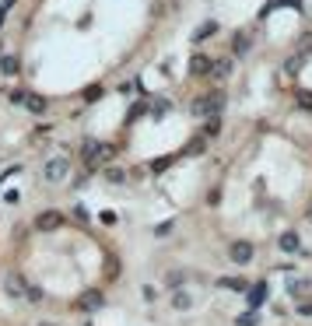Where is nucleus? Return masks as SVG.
<instances>
[{"label": "nucleus", "mask_w": 312, "mask_h": 326, "mask_svg": "<svg viewBox=\"0 0 312 326\" xmlns=\"http://www.w3.org/2000/svg\"><path fill=\"white\" fill-rule=\"evenodd\" d=\"M190 70H193V74H211V70H214V60L211 57H204V53H200V57H193V63H190Z\"/></svg>", "instance_id": "8"}, {"label": "nucleus", "mask_w": 312, "mask_h": 326, "mask_svg": "<svg viewBox=\"0 0 312 326\" xmlns=\"http://www.w3.org/2000/svg\"><path fill=\"white\" fill-rule=\"evenodd\" d=\"M81 305L84 309H98L102 305V295H98V291H84V295H81Z\"/></svg>", "instance_id": "14"}, {"label": "nucleus", "mask_w": 312, "mask_h": 326, "mask_svg": "<svg viewBox=\"0 0 312 326\" xmlns=\"http://www.w3.org/2000/svg\"><path fill=\"white\" fill-rule=\"evenodd\" d=\"M182 281H186V274H182V270H169V274H165V288H169V291L182 288Z\"/></svg>", "instance_id": "12"}, {"label": "nucleus", "mask_w": 312, "mask_h": 326, "mask_svg": "<svg viewBox=\"0 0 312 326\" xmlns=\"http://www.w3.org/2000/svg\"><path fill=\"white\" fill-rule=\"evenodd\" d=\"M81 161H84L88 172H91L98 161H102V144H98V140H84V144H81Z\"/></svg>", "instance_id": "1"}, {"label": "nucleus", "mask_w": 312, "mask_h": 326, "mask_svg": "<svg viewBox=\"0 0 312 326\" xmlns=\"http://www.w3.org/2000/svg\"><path fill=\"white\" fill-rule=\"evenodd\" d=\"M235 323H238V326H256V323H260V316H256V312H246V316H238Z\"/></svg>", "instance_id": "19"}, {"label": "nucleus", "mask_w": 312, "mask_h": 326, "mask_svg": "<svg viewBox=\"0 0 312 326\" xmlns=\"http://www.w3.org/2000/svg\"><path fill=\"white\" fill-rule=\"evenodd\" d=\"M228 260L238 263V267H246V263L253 260V246H249V242H232V246H228Z\"/></svg>", "instance_id": "2"}, {"label": "nucleus", "mask_w": 312, "mask_h": 326, "mask_svg": "<svg viewBox=\"0 0 312 326\" xmlns=\"http://www.w3.org/2000/svg\"><path fill=\"white\" fill-rule=\"evenodd\" d=\"M214 32H217V25H214V21H207L204 28H196V42H200V39H207V35H214Z\"/></svg>", "instance_id": "18"}, {"label": "nucleus", "mask_w": 312, "mask_h": 326, "mask_svg": "<svg viewBox=\"0 0 312 326\" xmlns=\"http://www.w3.org/2000/svg\"><path fill=\"white\" fill-rule=\"evenodd\" d=\"M25 105H28V113H46V98H42V95H28V98H25Z\"/></svg>", "instance_id": "13"}, {"label": "nucleus", "mask_w": 312, "mask_h": 326, "mask_svg": "<svg viewBox=\"0 0 312 326\" xmlns=\"http://www.w3.org/2000/svg\"><path fill=\"white\" fill-rule=\"evenodd\" d=\"M263 302H267V284L260 281L256 288H249V305H253V309H260Z\"/></svg>", "instance_id": "10"}, {"label": "nucleus", "mask_w": 312, "mask_h": 326, "mask_svg": "<svg viewBox=\"0 0 312 326\" xmlns=\"http://www.w3.org/2000/svg\"><path fill=\"white\" fill-rule=\"evenodd\" d=\"M211 74H214V77H228V74H232V60H221V63H217Z\"/></svg>", "instance_id": "16"}, {"label": "nucleus", "mask_w": 312, "mask_h": 326, "mask_svg": "<svg viewBox=\"0 0 312 326\" xmlns=\"http://www.w3.org/2000/svg\"><path fill=\"white\" fill-rule=\"evenodd\" d=\"M98 95H102V88H88V92H84V98H88V102H95Z\"/></svg>", "instance_id": "25"}, {"label": "nucleus", "mask_w": 312, "mask_h": 326, "mask_svg": "<svg viewBox=\"0 0 312 326\" xmlns=\"http://www.w3.org/2000/svg\"><path fill=\"white\" fill-rule=\"evenodd\" d=\"M217 130H221V123H217V116H211V123L204 126V140H207V137H217Z\"/></svg>", "instance_id": "17"}, {"label": "nucleus", "mask_w": 312, "mask_h": 326, "mask_svg": "<svg viewBox=\"0 0 312 326\" xmlns=\"http://www.w3.org/2000/svg\"><path fill=\"white\" fill-rule=\"evenodd\" d=\"M277 246H281V252H302V242H298L295 231H284V235L277 239Z\"/></svg>", "instance_id": "7"}, {"label": "nucleus", "mask_w": 312, "mask_h": 326, "mask_svg": "<svg viewBox=\"0 0 312 326\" xmlns=\"http://www.w3.org/2000/svg\"><path fill=\"white\" fill-rule=\"evenodd\" d=\"M0 70H4L7 77H14V74H18V60H14V57H4V60H0Z\"/></svg>", "instance_id": "15"}, {"label": "nucleus", "mask_w": 312, "mask_h": 326, "mask_svg": "<svg viewBox=\"0 0 312 326\" xmlns=\"http://www.w3.org/2000/svg\"><path fill=\"white\" fill-rule=\"evenodd\" d=\"M46 179H49V183L67 179V161H63V158H53V161H49V169H46Z\"/></svg>", "instance_id": "6"}, {"label": "nucleus", "mask_w": 312, "mask_h": 326, "mask_svg": "<svg viewBox=\"0 0 312 326\" xmlns=\"http://www.w3.org/2000/svg\"><path fill=\"white\" fill-rule=\"evenodd\" d=\"M25 298H28V302H39V298H42V291H39V288H32V284H28V291H25Z\"/></svg>", "instance_id": "23"}, {"label": "nucleus", "mask_w": 312, "mask_h": 326, "mask_svg": "<svg viewBox=\"0 0 312 326\" xmlns=\"http://www.w3.org/2000/svg\"><path fill=\"white\" fill-rule=\"evenodd\" d=\"M39 326H57V323H39Z\"/></svg>", "instance_id": "26"}, {"label": "nucleus", "mask_w": 312, "mask_h": 326, "mask_svg": "<svg viewBox=\"0 0 312 326\" xmlns=\"http://www.w3.org/2000/svg\"><path fill=\"white\" fill-rule=\"evenodd\" d=\"M309 221H312V207H309Z\"/></svg>", "instance_id": "27"}, {"label": "nucleus", "mask_w": 312, "mask_h": 326, "mask_svg": "<svg viewBox=\"0 0 312 326\" xmlns=\"http://www.w3.org/2000/svg\"><path fill=\"white\" fill-rule=\"evenodd\" d=\"M246 49H249V39L238 35V39H235V53H246Z\"/></svg>", "instance_id": "22"}, {"label": "nucleus", "mask_w": 312, "mask_h": 326, "mask_svg": "<svg viewBox=\"0 0 312 326\" xmlns=\"http://www.w3.org/2000/svg\"><path fill=\"white\" fill-rule=\"evenodd\" d=\"M63 225V214L60 211H42L39 218H35V228L39 231H53V228H60Z\"/></svg>", "instance_id": "3"}, {"label": "nucleus", "mask_w": 312, "mask_h": 326, "mask_svg": "<svg viewBox=\"0 0 312 326\" xmlns=\"http://www.w3.org/2000/svg\"><path fill=\"white\" fill-rule=\"evenodd\" d=\"M217 109H221V95L196 98V113H200V116H217Z\"/></svg>", "instance_id": "4"}, {"label": "nucleus", "mask_w": 312, "mask_h": 326, "mask_svg": "<svg viewBox=\"0 0 312 326\" xmlns=\"http://www.w3.org/2000/svg\"><path fill=\"white\" fill-rule=\"evenodd\" d=\"M217 288H225V291H249V284H246V277H217Z\"/></svg>", "instance_id": "9"}, {"label": "nucleus", "mask_w": 312, "mask_h": 326, "mask_svg": "<svg viewBox=\"0 0 312 326\" xmlns=\"http://www.w3.org/2000/svg\"><path fill=\"white\" fill-rule=\"evenodd\" d=\"M298 316H312V298H309V302H302V305H298Z\"/></svg>", "instance_id": "24"}, {"label": "nucleus", "mask_w": 312, "mask_h": 326, "mask_svg": "<svg viewBox=\"0 0 312 326\" xmlns=\"http://www.w3.org/2000/svg\"><path fill=\"white\" fill-rule=\"evenodd\" d=\"M193 305V298H190V295H186V291H172V309H176V312H186V309Z\"/></svg>", "instance_id": "11"}, {"label": "nucleus", "mask_w": 312, "mask_h": 326, "mask_svg": "<svg viewBox=\"0 0 312 326\" xmlns=\"http://www.w3.org/2000/svg\"><path fill=\"white\" fill-rule=\"evenodd\" d=\"M4 288H7V295H11V298H25V291H28V284L21 281L18 274H11V277L4 281Z\"/></svg>", "instance_id": "5"}, {"label": "nucleus", "mask_w": 312, "mask_h": 326, "mask_svg": "<svg viewBox=\"0 0 312 326\" xmlns=\"http://www.w3.org/2000/svg\"><path fill=\"white\" fill-rule=\"evenodd\" d=\"M298 105H302V109H312V95L309 92H298Z\"/></svg>", "instance_id": "21"}, {"label": "nucleus", "mask_w": 312, "mask_h": 326, "mask_svg": "<svg viewBox=\"0 0 312 326\" xmlns=\"http://www.w3.org/2000/svg\"><path fill=\"white\" fill-rule=\"evenodd\" d=\"M105 179H109V183H123V179H126V172H123V169H109V172H105Z\"/></svg>", "instance_id": "20"}]
</instances>
